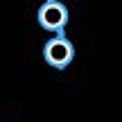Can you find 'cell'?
<instances>
[{"mask_svg": "<svg viewBox=\"0 0 122 122\" xmlns=\"http://www.w3.org/2000/svg\"><path fill=\"white\" fill-rule=\"evenodd\" d=\"M36 20L45 32L63 34L66 25H68V7L61 0H45L36 11Z\"/></svg>", "mask_w": 122, "mask_h": 122, "instance_id": "obj_1", "label": "cell"}, {"mask_svg": "<svg viewBox=\"0 0 122 122\" xmlns=\"http://www.w3.org/2000/svg\"><path fill=\"white\" fill-rule=\"evenodd\" d=\"M43 59H45L48 66H52V68H57V70H63V68H68V66L72 63V59H75V45L70 43L63 34H54L52 39L43 45Z\"/></svg>", "mask_w": 122, "mask_h": 122, "instance_id": "obj_2", "label": "cell"}]
</instances>
